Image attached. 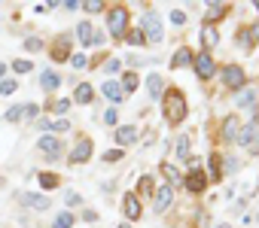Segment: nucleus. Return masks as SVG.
I'll list each match as a JSON object with an SVG mask.
<instances>
[{"mask_svg": "<svg viewBox=\"0 0 259 228\" xmlns=\"http://www.w3.org/2000/svg\"><path fill=\"white\" fill-rule=\"evenodd\" d=\"M162 100H165V119L171 122V125H180L183 119H186V94H183L180 88H168L165 94H162Z\"/></svg>", "mask_w": 259, "mask_h": 228, "instance_id": "nucleus-1", "label": "nucleus"}, {"mask_svg": "<svg viewBox=\"0 0 259 228\" xmlns=\"http://www.w3.org/2000/svg\"><path fill=\"white\" fill-rule=\"evenodd\" d=\"M140 34H143L150 43H162V36H165V24H162L159 12H153V10H146V12H143V18H140Z\"/></svg>", "mask_w": 259, "mask_h": 228, "instance_id": "nucleus-2", "label": "nucleus"}, {"mask_svg": "<svg viewBox=\"0 0 259 228\" xmlns=\"http://www.w3.org/2000/svg\"><path fill=\"white\" fill-rule=\"evenodd\" d=\"M107 30H110V36H116V40H122L128 34V10L125 6H113L107 12Z\"/></svg>", "mask_w": 259, "mask_h": 228, "instance_id": "nucleus-3", "label": "nucleus"}, {"mask_svg": "<svg viewBox=\"0 0 259 228\" xmlns=\"http://www.w3.org/2000/svg\"><path fill=\"white\" fill-rule=\"evenodd\" d=\"M192 64H195V73H198V80H210V76L216 73V61L210 58V52H201V55H195V58H192Z\"/></svg>", "mask_w": 259, "mask_h": 228, "instance_id": "nucleus-4", "label": "nucleus"}, {"mask_svg": "<svg viewBox=\"0 0 259 228\" xmlns=\"http://www.w3.org/2000/svg\"><path fill=\"white\" fill-rule=\"evenodd\" d=\"M223 86L226 88H241L244 86V70L238 64H226L223 67Z\"/></svg>", "mask_w": 259, "mask_h": 228, "instance_id": "nucleus-5", "label": "nucleus"}, {"mask_svg": "<svg viewBox=\"0 0 259 228\" xmlns=\"http://www.w3.org/2000/svg\"><path fill=\"white\" fill-rule=\"evenodd\" d=\"M40 152L49 158V162H58L61 158V143H58V137H52V134H46V137H40Z\"/></svg>", "mask_w": 259, "mask_h": 228, "instance_id": "nucleus-6", "label": "nucleus"}, {"mask_svg": "<svg viewBox=\"0 0 259 228\" xmlns=\"http://www.w3.org/2000/svg\"><path fill=\"white\" fill-rule=\"evenodd\" d=\"M89 158H92V140L83 137V140H77V146L70 149V162H73V164H83V162H89Z\"/></svg>", "mask_w": 259, "mask_h": 228, "instance_id": "nucleus-7", "label": "nucleus"}, {"mask_svg": "<svg viewBox=\"0 0 259 228\" xmlns=\"http://www.w3.org/2000/svg\"><path fill=\"white\" fill-rule=\"evenodd\" d=\"M183 182H186L189 192H204V186H207V174H204V170H198V168H192Z\"/></svg>", "mask_w": 259, "mask_h": 228, "instance_id": "nucleus-8", "label": "nucleus"}, {"mask_svg": "<svg viewBox=\"0 0 259 228\" xmlns=\"http://www.w3.org/2000/svg\"><path fill=\"white\" fill-rule=\"evenodd\" d=\"M122 210H125V216H128L131 222L140 219V201H137L134 192H125V195H122Z\"/></svg>", "mask_w": 259, "mask_h": 228, "instance_id": "nucleus-9", "label": "nucleus"}, {"mask_svg": "<svg viewBox=\"0 0 259 228\" xmlns=\"http://www.w3.org/2000/svg\"><path fill=\"white\" fill-rule=\"evenodd\" d=\"M19 201H22L25 207H31V210H49V207H52L46 195H34V192H25Z\"/></svg>", "mask_w": 259, "mask_h": 228, "instance_id": "nucleus-10", "label": "nucleus"}, {"mask_svg": "<svg viewBox=\"0 0 259 228\" xmlns=\"http://www.w3.org/2000/svg\"><path fill=\"white\" fill-rule=\"evenodd\" d=\"M171 204H174V188L165 182V186L159 188V192H156V210H159V213H165Z\"/></svg>", "mask_w": 259, "mask_h": 228, "instance_id": "nucleus-11", "label": "nucleus"}, {"mask_svg": "<svg viewBox=\"0 0 259 228\" xmlns=\"http://www.w3.org/2000/svg\"><path fill=\"white\" fill-rule=\"evenodd\" d=\"M256 134H259V125H256V119H253V122H247L244 128H238V137H235V140H238L241 146H250V143L256 140Z\"/></svg>", "mask_w": 259, "mask_h": 228, "instance_id": "nucleus-12", "label": "nucleus"}, {"mask_svg": "<svg viewBox=\"0 0 259 228\" xmlns=\"http://www.w3.org/2000/svg\"><path fill=\"white\" fill-rule=\"evenodd\" d=\"M52 58H55V61H70V36H58V40H55Z\"/></svg>", "mask_w": 259, "mask_h": 228, "instance_id": "nucleus-13", "label": "nucleus"}, {"mask_svg": "<svg viewBox=\"0 0 259 228\" xmlns=\"http://www.w3.org/2000/svg\"><path fill=\"white\" fill-rule=\"evenodd\" d=\"M113 137H116V143H119V146H128V143H134V140H137V128H134V125H119Z\"/></svg>", "mask_w": 259, "mask_h": 228, "instance_id": "nucleus-14", "label": "nucleus"}, {"mask_svg": "<svg viewBox=\"0 0 259 228\" xmlns=\"http://www.w3.org/2000/svg\"><path fill=\"white\" fill-rule=\"evenodd\" d=\"M58 86H61V76H58L55 70H43V73H40V88H43V92H55Z\"/></svg>", "mask_w": 259, "mask_h": 228, "instance_id": "nucleus-15", "label": "nucleus"}, {"mask_svg": "<svg viewBox=\"0 0 259 228\" xmlns=\"http://www.w3.org/2000/svg\"><path fill=\"white\" fill-rule=\"evenodd\" d=\"M77 36H80L83 46H95V28H92V22H80L77 24Z\"/></svg>", "mask_w": 259, "mask_h": 228, "instance_id": "nucleus-16", "label": "nucleus"}, {"mask_svg": "<svg viewBox=\"0 0 259 228\" xmlns=\"http://www.w3.org/2000/svg\"><path fill=\"white\" fill-rule=\"evenodd\" d=\"M101 92H104L110 100H113V104H119V100H122V94H125V92L119 88V82H116V80H107V82L101 86Z\"/></svg>", "mask_w": 259, "mask_h": 228, "instance_id": "nucleus-17", "label": "nucleus"}, {"mask_svg": "<svg viewBox=\"0 0 259 228\" xmlns=\"http://www.w3.org/2000/svg\"><path fill=\"white\" fill-rule=\"evenodd\" d=\"M92 98H95V88L89 82H80L77 92H73V100H77V104H92Z\"/></svg>", "mask_w": 259, "mask_h": 228, "instance_id": "nucleus-18", "label": "nucleus"}, {"mask_svg": "<svg viewBox=\"0 0 259 228\" xmlns=\"http://www.w3.org/2000/svg\"><path fill=\"white\" fill-rule=\"evenodd\" d=\"M146 92H150L153 98H162L165 94V82H162V76H146Z\"/></svg>", "mask_w": 259, "mask_h": 228, "instance_id": "nucleus-19", "label": "nucleus"}, {"mask_svg": "<svg viewBox=\"0 0 259 228\" xmlns=\"http://www.w3.org/2000/svg\"><path fill=\"white\" fill-rule=\"evenodd\" d=\"M177 158L180 162H192L189 158V134H180V140H177Z\"/></svg>", "mask_w": 259, "mask_h": 228, "instance_id": "nucleus-20", "label": "nucleus"}, {"mask_svg": "<svg viewBox=\"0 0 259 228\" xmlns=\"http://www.w3.org/2000/svg\"><path fill=\"white\" fill-rule=\"evenodd\" d=\"M210 180L219 182V176H223V156H210V168H207Z\"/></svg>", "mask_w": 259, "mask_h": 228, "instance_id": "nucleus-21", "label": "nucleus"}, {"mask_svg": "<svg viewBox=\"0 0 259 228\" xmlns=\"http://www.w3.org/2000/svg\"><path fill=\"white\" fill-rule=\"evenodd\" d=\"M174 67H186V64H192V49H177V55H174V61H171Z\"/></svg>", "mask_w": 259, "mask_h": 228, "instance_id": "nucleus-22", "label": "nucleus"}, {"mask_svg": "<svg viewBox=\"0 0 259 228\" xmlns=\"http://www.w3.org/2000/svg\"><path fill=\"white\" fill-rule=\"evenodd\" d=\"M235 137H238V119L229 116V119L223 122V140H235Z\"/></svg>", "mask_w": 259, "mask_h": 228, "instance_id": "nucleus-23", "label": "nucleus"}, {"mask_svg": "<svg viewBox=\"0 0 259 228\" xmlns=\"http://www.w3.org/2000/svg\"><path fill=\"white\" fill-rule=\"evenodd\" d=\"M58 182H61V180H58L55 174H40V186L46 188V192H52V188H58Z\"/></svg>", "mask_w": 259, "mask_h": 228, "instance_id": "nucleus-24", "label": "nucleus"}, {"mask_svg": "<svg viewBox=\"0 0 259 228\" xmlns=\"http://www.w3.org/2000/svg\"><path fill=\"white\" fill-rule=\"evenodd\" d=\"M162 174H165V180H171V182H180V180H183V176H180V170H177L174 164H168V162L162 164ZM171 182H168V186H171Z\"/></svg>", "mask_w": 259, "mask_h": 228, "instance_id": "nucleus-25", "label": "nucleus"}, {"mask_svg": "<svg viewBox=\"0 0 259 228\" xmlns=\"http://www.w3.org/2000/svg\"><path fill=\"white\" fill-rule=\"evenodd\" d=\"M52 228H73V213H58Z\"/></svg>", "mask_w": 259, "mask_h": 228, "instance_id": "nucleus-26", "label": "nucleus"}, {"mask_svg": "<svg viewBox=\"0 0 259 228\" xmlns=\"http://www.w3.org/2000/svg\"><path fill=\"white\" fill-rule=\"evenodd\" d=\"M125 40H128L131 46H143V43H146V36H143L140 28H137V30H128V34H125Z\"/></svg>", "mask_w": 259, "mask_h": 228, "instance_id": "nucleus-27", "label": "nucleus"}, {"mask_svg": "<svg viewBox=\"0 0 259 228\" xmlns=\"http://www.w3.org/2000/svg\"><path fill=\"white\" fill-rule=\"evenodd\" d=\"M226 4H210V12H207V22H213V18H219V16H226Z\"/></svg>", "mask_w": 259, "mask_h": 228, "instance_id": "nucleus-28", "label": "nucleus"}, {"mask_svg": "<svg viewBox=\"0 0 259 228\" xmlns=\"http://www.w3.org/2000/svg\"><path fill=\"white\" fill-rule=\"evenodd\" d=\"M235 104H238V106H253V92H250V88H247V92H238Z\"/></svg>", "mask_w": 259, "mask_h": 228, "instance_id": "nucleus-29", "label": "nucleus"}, {"mask_svg": "<svg viewBox=\"0 0 259 228\" xmlns=\"http://www.w3.org/2000/svg\"><path fill=\"white\" fill-rule=\"evenodd\" d=\"M137 88V76L134 73H125L122 76V92H134Z\"/></svg>", "mask_w": 259, "mask_h": 228, "instance_id": "nucleus-30", "label": "nucleus"}, {"mask_svg": "<svg viewBox=\"0 0 259 228\" xmlns=\"http://www.w3.org/2000/svg\"><path fill=\"white\" fill-rule=\"evenodd\" d=\"M25 49H28V52H40V49H43V40H40V36H28V40H25Z\"/></svg>", "mask_w": 259, "mask_h": 228, "instance_id": "nucleus-31", "label": "nucleus"}, {"mask_svg": "<svg viewBox=\"0 0 259 228\" xmlns=\"http://www.w3.org/2000/svg\"><path fill=\"white\" fill-rule=\"evenodd\" d=\"M25 116V106H10L7 110V122H19Z\"/></svg>", "mask_w": 259, "mask_h": 228, "instance_id": "nucleus-32", "label": "nucleus"}, {"mask_svg": "<svg viewBox=\"0 0 259 228\" xmlns=\"http://www.w3.org/2000/svg\"><path fill=\"white\" fill-rule=\"evenodd\" d=\"M119 158H125V156H122V149H110V152H104V162H107V164H116Z\"/></svg>", "mask_w": 259, "mask_h": 228, "instance_id": "nucleus-33", "label": "nucleus"}, {"mask_svg": "<svg viewBox=\"0 0 259 228\" xmlns=\"http://www.w3.org/2000/svg\"><path fill=\"white\" fill-rule=\"evenodd\" d=\"M86 12H101L104 10V4H101V0H86V4H80Z\"/></svg>", "mask_w": 259, "mask_h": 228, "instance_id": "nucleus-34", "label": "nucleus"}, {"mask_svg": "<svg viewBox=\"0 0 259 228\" xmlns=\"http://www.w3.org/2000/svg\"><path fill=\"white\" fill-rule=\"evenodd\" d=\"M238 46H241V49H250V46H253L250 30H238Z\"/></svg>", "mask_w": 259, "mask_h": 228, "instance_id": "nucleus-35", "label": "nucleus"}, {"mask_svg": "<svg viewBox=\"0 0 259 228\" xmlns=\"http://www.w3.org/2000/svg\"><path fill=\"white\" fill-rule=\"evenodd\" d=\"M19 88V82L16 80H4V82H0V94H13Z\"/></svg>", "mask_w": 259, "mask_h": 228, "instance_id": "nucleus-36", "label": "nucleus"}, {"mask_svg": "<svg viewBox=\"0 0 259 228\" xmlns=\"http://www.w3.org/2000/svg\"><path fill=\"white\" fill-rule=\"evenodd\" d=\"M137 188H140V192H143V195H150V192H153V180H150V176H140V182H137Z\"/></svg>", "mask_w": 259, "mask_h": 228, "instance_id": "nucleus-37", "label": "nucleus"}, {"mask_svg": "<svg viewBox=\"0 0 259 228\" xmlns=\"http://www.w3.org/2000/svg\"><path fill=\"white\" fill-rule=\"evenodd\" d=\"M70 64L77 67V70H86V67H89V58H86V55H73V58H70Z\"/></svg>", "mask_w": 259, "mask_h": 228, "instance_id": "nucleus-38", "label": "nucleus"}, {"mask_svg": "<svg viewBox=\"0 0 259 228\" xmlns=\"http://www.w3.org/2000/svg\"><path fill=\"white\" fill-rule=\"evenodd\" d=\"M31 67H34L31 61H13V70L16 73H31Z\"/></svg>", "mask_w": 259, "mask_h": 228, "instance_id": "nucleus-39", "label": "nucleus"}, {"mask_svg": "<svg viewBox=\"0 0 259 228\" xmlns=\"http://www.w3.org/2000/svg\"><path fill=\"white\" fill-rule=\"evenodd\" d=\"M37 116H40V106H37V104H28V106H25V119H37Z\"/></svg>", "mask_w": 259, "mask_h": 228, "instance_id": "nucleus-40", "label": "nucleus"}, {"mask_svg": "<svg viewBox=\"0 0 259 228\" xmlns=\"http://www.w3.org/2000/svg\"><path fill=\"white\" fill-rule=\"evenodd\" d=\"M171 22H174V24H186V12H183V10H174V12H171Z\"/></svg>", "mask_w": 259, "mask_h": 228, "instance_id": "nucleus-41", "label": "nucleus"}, {"mask_svg": "<svg viewBox=\"0 0 259 228\" xmlns=\"http://www.w3.org/2000/svg\"><path fill=\"white\" fill-rule=\"evenodd\" d=\"M201 36H204V46H213V43H216V34H213L210 28H204V34H201Z\"/></svg>", "mask_w": 259, "mask_h": 228, "instance_id": "nucleus-42", "label": "nucleus"}, {"mask_svg": "<svg viewBox=\"0 0 259 228\" xmlns=\"http://www.w3.org/2000/svg\"><path fill=\"white\" fill-rule=\"evenodd\" d=\"M67 110H70V100H67V98L55 100V112H67Z\"/></svg>", "mask_w": 259, "mask_h": 228, "instance_id": "nucleus-43", "label": "nucleus"}, {"mask_svg": "<svg viewBox=\"0 0 259 228\" xmlns=\"http://www.w3.org/2000/svg\"><path fill=\"white\" fill-rule=\"evenodd\" d=\"M116 119H119L116 110H107V112H104V122H107V125H116Z\"/></svg>", "mask_w": 259, "mask_h": 228, "instance_id": "nucleus-44", "label": "nucleus"}, {"mask_svg": "<svg viewBox=\"0 0 259 228\" xmlns=\"http://www.w3.org/2000/svg\"><path fill=\"white\" fill-rule=\"evenodd\" d=\"M67 128H70V122H64V119H61V122H52V125H49V131H67Z\"/></svg>", "mask_w": 259, "mask_h": 228, "instance_id": "nucleus-45", "label": "nucleus"}, {"mask_svg": "<svg viewBox=\"0 0 259 228\" xmlns=\"http://www.w3.org/2000/svg\"><path fill=\"white\" fill-rule=\"evenodd\" d=\"M119 64H122L119 58H110V61H107V73H116V70H119Z\"/></svg>", "mask_w": 259, "mask_h": 228, "instance_id": "nucleus-46", "label": "nucleus"}, {"mask_svg": "<svg viewBox=\"0 0 259 228\" xmlns=\"http://www.w3.org/2000/svg\"><path fill=\"white\" fill-rule=\"evenodd\" d=\"M64 201H67V204H80V201H83V198H80V195H77V192H67V195H64Z\"/></svg>", "mask_w": 259, "mask_h": 228, "instance_id": "nucleus-47", "label": "nucleus"}, {"mask_svg": "<svg viewBox=\"0 0 259 228\" xmlns=\"http://www.w3.org/2000/svg\"><path fill=\"white\" fill-rule=\"evenodd\" d=\"M250 40H256V43H259V22L250 28Z\"/></svg>", "mask_w": 259, "mask_h": 228, "instance_id": "nucleus-48", "label": "nucleus"}, {"mask_svg": "<svg viewBox=\"0 0 259 228\" xmlns=\"http://www.w3.org/2000/svg\"><path fill=\"white\" fill-rule=\"evenodd\" d=\"M125 61H128V64H131V67H140V64H143V61H140V58H134V55H128V58H125Z\"/></svg>", "mask_w": 259, "mask_h": 228, "instance_id": "nucleus-49", "label": "nucleus"}, {"mask_svg": "<svg viewBox=\"0 0 259 228\" xmlns=\"http://www.w3.org/2000/svg\"><path fill=\"white\" fill-rule=\"evenodd\" d=\"M4 73H7V67H4V64H0V76H4Z\"/></svg>", "mask_w": 259, "mask_h": 228, "instance_id": "nucleus-50", "label": "nucleus"}, {"mask_svg": "<svg viewBox=\"0 0 259 228\" xmlns=\"http://www.w3.org/2000/svg\"><path fill=\"white\" fill-rule=\"evenodd\" d=\"M216 228H232V225H226V222H223V225H216Z\"/></svg>", "mask_w": 259, "mask_h": 228, "instance_id": "nucleus-51", "label": "nucleus"}, {"mask_svg": "<svg viewBox=\"0 0 259 228\" xmlns=\"http://www.w3.org/2000/svg\"><path fill=\"white\" fill-rule=\"evenodd\" d=\"M253 6H256V10H259V0H256V4H253Z\"/></svg>", "mask_w": 259, "mask_h": 228, "instance_id": "nucleus-52", "label": "nucleus"}, {"mask_svg": "<svg viewBox=\"0 0 259 228\" xmlns=\"http://www.w3.org/2000/svg\"><path fill=\"white\" fill-rule=\"evenodd\" d=\"M119 228H131V225H119Z\"/></svg>", "mask_w": 259, "mask_h": 228, "instance_id": "nucleus-53", "label": "nucleus"}, {"mask_svg": "<svg viewBox=\"0 0 259 228\" xmlns=\"http://www.w3.org/2000/svg\"><path fill=\"white\" fill-rule=\"evenodd\" d=\"M0 186H4V176H0Z\"/></svg>", "mask_w": 259, "mask_h": 228, "instance_id": "nucleus-54", "label": "nucleus"}]
</instances>
